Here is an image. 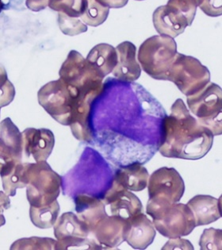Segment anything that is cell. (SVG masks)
<instances>
[{"instance_id": "cell-18", "label": "cell", "mask_w": 222, "mask_h": 250, "mask_svg": "<svg viewBox=\"0 0 222 250\" xmlns=\"http://www.w3.org/2000/svg\"><path fill=\"white\" fill-rule=\"evenodd\" d=\"M149 174L146 167L138 162L120 166L114 172L113 180L129 191H141L148 185Z\"/></svg>"}, {"instance_id": "cell-11", "label": "cell", "mask_w": 222, "mask_h": 250, "mask_svg": "<svg viewBox=\"0 0 222 250\" xmlns=\"http://www.w3.org/2000/svg\"><path fill=\"white\" fill-rule=\"evenodd\" d=\"M101 199L108 215L119 217L124 220L133 218L143 210L139 198L114 180Z\"/></svg>"}, {"instance_id": "cell-35", "label": "cell", "mask_w": 222, "mask_h": 250, "mask_svg": "<svg viewBox=\"0 0 222 250\" xmlns=\"http://www.w3.org/2000/svg\"><path fill=\"white\" fill-rule=\"evenodd\" d=\"M97 1L109 8H121L125 7L129 0H97Z\"/></svg>"}, {"instance_id": "cell-33", "label": "cell", "mask_w": 222, "mask_h": 250, "mask_svg": "<svg viewBox=\"0 0 222 250\" xmlns=\"http://www.w3.org/2000/svg\"><path fill=\"white\" fill-rule=\"evenodd\" d=\"M162 250H194L195 248L188 240L182 239L181 237H176V238H170L169 241L165 244Z\"/></svg>"}, {"instance_id": "cell-36", "label": "cell", "mask_w": 222, "mask_h": 250, "mask_svg": "<svg viewBox=\"0 0 222 250\" xmlns=\"http://www.w3.org/2000/svg\"><path fill=\"white\" fill-rule=\"evenodd\" d=\"M11 208V199L6 193L0 191V214Z\"/></svg>"}, {"instance_id": "cell-25", "label": "cell", "mask_w": 222, "mask_h": 250, "mask_svg": "<svg viewBox=\"0 0 222 250\" xmlns=\"http://www.w3.org/2000/svg\"><path fill=\"white\" fill-rule=\"evenodd\" d=\"M87 0H49V7L69 17L81 18L84 12Z\"/></svg>"}, {"instance_id": "cell-2", "label": "cell", "mask_w": 222, "mask_h": 250, "mask_svg": "<svg viewBox=\"0 0 222 250\" xmlns=\"http://www.w3.org/2000/svg\"><path fill=\"white\" fill-rule=\"evenodd\" d=\"M82 96L60 78L50 81L38 91V103L53 119L63 125H70Z\"/></svg>"}, {"instance_id": "cell-10", "label": "cell", "mask_w": 222, "mask_h": 250, "mask_svg": "<svg viewBox=\"0 0 222 250\" xmlns=\"http://www.w3.org/2000/svg\"><path fill=\"white\" fill-rule=\"evenodd\" d=\"M149 199L176 204L185 191L182 176L173 167H162L152 172L148 182Z\"/></svg>"}, {"instance_id": "cell-31", "label": "cell", "mask_w": 222, "mask_h": 250, "mask_svg": "<svg viewBox=\"0 0 222 250\" xmlns=\"http://www.w3.org/2000/svg\"><path fill=\"white\" fill-rule=\"evenodd\" d=\"M197 6L209 17L222 15V0H196Z\"/></svg>"}, {"instance_id": "cell-29", "label": "cell", "mask_w": 222, "mask_h": 250, "mask_svg": "<svg viewBox=\"0 0 222 250\" xmlns=\"http://www.w3.org/2000/svg\"><path fill=\"white\" fill-rule=\"evenodd\" d=\"M15 97V86L9 81L6 69L0 66V108L8 106Z\"/></svg>"}, {"instance_id": "cell-1", "label": "cell", "mask_w": 222, "mask_h": 250, "mask_svg": "<svg viewBox=\"0 0 222 250\" xmlns=\"http://www.w3.org/2000/svg\"><path fill=\"white\" fill-rule=\"evenodd\" d=\"M161 130L158 150L168 158L202 159L214 143V134L190 115L181 99L171 106V115L162 119Z\"/></svg>"}, {"instance_id": "cell-5", "label": "cell", "mask_w": 222, "mask_h": 250, "mask_svg": "<svg viewBox=\"0 0 222 250\" xmlns=\"http://www.w3.org/2000/svg\"><path fill=\"white\" fill-rule=\"evenodd\" d=\"M186 102L197 121L209 129L214 136L222 135V87L209 82L202 89L187 96Z\"/></svg>"}, {"instance_id": "cell-19", "label": "cell", "mask_w": 222, "mask_h": 250, "mask_svg": "<svg viewBox=\"0 0 222 250\" xmlns=\"http://www.w3.org/2000/svg\"><path fill=\"white\" fill-rule=\"evenodd\" d=\"M77 216L87 225L91 232L98 222L107 215L105 204L100 198L81 194L75 198Z\"/></svg>"}, {"instance_id": "cell-26", "label": "cell", "mask_w": 222, "mask_h": 250, "mask_svg": "<svg viewBox=\"0 0 222 250\" xmlns=\"http://www.w3.org/2000/svg\"><path fill=\"white\" fill-rule=\"evenodd\" d=\"M57 241L48 237H32L17 240L11 246V250H56Z\"/></svg>"}, {"instance_id": "cell-38", "label": "cell", "mask_w": 222, "mask_h": 250, "mask_svg": "<svg viewBox=\"0 0 222 250\" xmlns=\"http://www.w3.org/2000/svg\"><path fill=\"white\" fill-rule=\"evenodd\" d=\"M3 8H4V4H3L2 0H0V13L3 10Z\"/></svg>"}, {"instance_id": "cell-24", "label": "cell", "mask_w": 222, "mask_h": 250, "mask_svg": "<svg viewBox=\"0 0 222 250\" xmlns=\"http://www.w3.org/2000/svg\"><path fill=\"white\" fill-rule=\"evenodd\" d=\"M109 13L110 8L97 0H87L84 12L81 16V21L87 26L97 27L107 20Z\"/></svg>"}, {"instance_id": "cell-40", "label": "cell", "mask_w": 222, "mask_h": 250, "mask_svg": "<svg viewBox=\"0 0 222 250\" xmlns=\"http://www.w3.org/2000/svg\"><path fill=\"white\" fill-rule=\"evenodd\" d=\"M0 109H1V108H0Z\"/></svg>"}, {"instance_id": "cell-13", "label": "cell", "mask_w": 222, "mask_h": 250, "mask_svg": "<svg viewBox=\"0 0 222 250\" xmlns=\"http://www.w3.org/2000/svg\"><path fill=\"white\" fill-rule=\"evenodd\" d=\"M157 235L152 221L142 212L125 220L124 238L134 250H146Z\"/></svg>"}, {"instance_id": "cell-30", "label": "cell", "mask_w": 222, "mask_h": 250, "mask_svg": "<svg viewBox=\"0 0 222 250\" xmlns=\"http://www.w3.org/2000/svg\"><path fill=\"white\" fill-rule=\"evenodd\" d=\"M167 5L183 15L187 20L188 26H191L198 7L196 0H168Z\"/></svg>"}, {"instance_id": "cell-37", "label": "cell", "mask_w": 222, "mask_h": 250, "mask_svg": "<svg viewBox=\"0 0 222 250\" xmlns=\"http://www.w3.org/2000/svg\"><path fill=\"white\" fill-rule=\"evenodd\" d=\"M5 223H6V219H5L4 215L0 214V227L5 225Z\"/></svg>"}, {"instance_id": "cell-3", "label": "cell", "mask_w": 222, "mask_h": 250, "mask_svg": "<svg viewBox=\"0 0 222 250\" xmlns=\"http://www.w3.org/2000/svg\"><path fill=\"white\" fill-rule=\"evenodd\" d=\"M177 53V44L174 39L155 35L141 45L138 59L142 69L149 77L158 81H166Z\"/></svg>"}, {"instance_id": "cell-32", "label": "cell", "mask_w": 222, "mask_h": 250, "mask_svg": "<svg viewBox=\"0 0 222 250\" xmlns=\"http://www.w3.org/2000/svg\"><path fill=\"white\" fill-rule=\"evenodd\" d=\"M19 161H21V159L19 158L11 148L6 146V145L0 140V174L9 166Z\"/></svg>"}, {"instance_id": "cell-15", "label": "cell", "mask_w": 222, "mask_h": 250, "mask_svg": "<svg viewBox=\"0 0 222 250\" xmlns=\"http://www.w3.org/2000/svg\"><path fill=\"white\" fill-rule=\"evenodd\" d=\"M125 220L119 217L106 215L101 218L91 232L98 243L106 249L117 248L125 242Z\"/></svg>"}, {"instance_id": "cell-9", "label": "cell", "mask_w": 222, "mask_h": 250, "mask_svg": "<svg viewBox=\"0 0 222 250\" xmlns=\"http://www.w3.org/2000/svg\"><path fill=\"white\" fill-rule=\"evenodd\" d=\"M152 218L155 229L168 238L187 236L195 229V221L192 211L186 204H171Z\"/></svg>"}, {"instance_id": "cell-12", "label": "cell", "mask_w": 222, "mask_h": 250, "mask_svg": "<svg viewBox=\"0 0 222 250\" xmlns=\"http://www.w3.org/2000/svg\"><path fill=\"white\" fill-rule=\"evenodd\" d=\"M22 152L36 162L46 161L55 146V137L50 129L27 128L22 133Z\"/></svg>"}, {"instance_id": "cell-20", "label": "cell", "mask_w": 222, "mask_h": 250, "mask_svg": "<svg viewBox=\"0 0 222 250\" xmlns=\"http://www.w3.org/2000/svg\"><path fill=\"white\" fill-rule=\"evenodd\" d=\"M86 60L104 79L113 72L116 66V49L109 44L101 43L91 49Z\"/></svg>"}, {"instance_id": "cell-14", "label": "cell", "mask_w": 222, "mask_h": 250, "mask_svg": "<svg viewBox=\"0 0 222 250\" xmlns=\"http://www.w3.org/2000/svg\"><path fill=\"white\" fill-rule=\"evenodd\" d=\"M116 49L117 64L113 70L114 78L121 82L132 83L138 81L141 68L137 60V48L130 42L119 44Z\"/></svg>"}, {"instance_id": "cell-7", "label": "cell", "mask_w": 222, "mask_h": 250, "mask_svg": "<svg viewBox=\"0 0 222 250\" xmlns=\"http://www.w3.org/2000/svg\"><path fill=\"white\" fill-rule=\"evenodd\" d=\"M166 81H171L185 96H191L210 82V72L197 58L177 53Z\"/></svg>"}, {"instance_id": "cell-39", "label": "cell", "mask_w": 222, "mask_h": 250, "mask_svg": "<svg viewBox=\"0 0 222 250\" xmlns=\"http://www.w3.org/2000/svg\"><path fill=\"white\" fill-rule=\"evenodd\" d=\"M138 1H142V0H138Z\"/></svg>"}, {"instance_id": "cell-6", "label": "cell", "mask_w": 222, "mask_h": 250, "mask_svg": "<svg viewBox=\"0 0 222 250\" xmlns=\"http://www.w3.org/2000/svg\"><path fill=\"white\" fill-rule=\"evenodd\" d=\"M60 78L75 87L81 96L97 95L103 91L104 79L91 67L81 53L72 50L59 72Z\"/></svg>"}, {"instance_id": "cell-27", "label": "cell", "mask_w": 222, "mask_h": 250, "mask_svg": "<svg viewBox=\"0 0 222 250\" xmlns=\"http://www.w3.org/2000/svg\"><path fill=\"white\" fill-rule=\"evenodd\" d=\"M58 25L62 33L68 36H76L87 31V25L79 18L69 17L61 12L58 13Z\"/></svg>"}, {"instance_id": "cell-23", "label": "cell", "mask_w": 222, "mask_h": 250, "mask_svg": "<svg viewBox=\"0 0 222 250\" xmlns=\"http://www.w3.org/2000/svg\"><path fill=\"white\" fill-rule=\"evenodd\" d=\"M0 140L19 158L22 159V136L10 118H6L0 123Z\"/></svg>"}, {"instance_id": "cell-16", "label": "cell", "mask_w": 222, "mask_h": 250, "mask_svg": "<svg viewBox=\"0 0 222 250\" xmlns=\"http://www.w3.org/2000/svg\"><path fill=\"white\" fill-rule=\"evenodd\" d=\"M152 20L155 29L160 35L172 39L182 34L188 26L186 18L167 5L156 9Z\"/></svg>"}, {"instance_id": "cell-8", "label": "cell", "mask_w": 222, "mask_h": 250, "mask_svg": "<svg viewBox=\"0 0 222 250\" xmlns=\"http://www.w3.org/2000/svg\"><path fill=\"white\" fill-rule=\"evenodd\" d=\"M57 238L56 250H104L95 239L89 238L91 231L87 225L73 212L63 213L54 224Z\"/></svg>"}, {"instance_id": "cell-28", "label": "cell", "mask_w": 222, "mask_h": 250, "mask_svg": "<svg viewBox=\"0 0 222 250\" xmlns=\"http://www.w3.org/2000/svg\"><path fill=\"white\" fill-rule=\"evenodd\" d=\"M222 229L209 228L203 231L199 246L202 250H222Z\"/></svg>"}, {"instance_id": "cell-17", "label": "cell", "mask_w": 222, "mask_h": 250, "mask_svg": "<svg viewBox=\"0 0 222 250\" xmlns=\"http://www.w3.org/2000/svg\"><path fill=\"white\" fill-rule=\"evenodd\" d=\"M188 206L195 218V226H205L222 218L220 199L210 195H199L189 200Z\"/></svg>"}, {"instance_id": "cell-22", "label": "cell", "mask_w": 222, "mask_h": 250, "mask_svg": "<svg viewBox=\"0 0 222 250\" xmlns=\"http://www.w3.org/2000/svg\"><path fill=\"white\" fill-rule=\"evenodd\" d=\"M60 210L61 208L57 200L49 205L43 206L40 208L30 206V220L39 229H49L57 222Z\"/></svg>"}, {"instance_id": "cell-4", "label": "cell", "mask_w": 222, "mask_h": 250, "mask_svg": "<svg viewBox=\"0 0 222 250\" xmlns=\"http://www.w3.org/2000/svg\"><path fill=\"white\" fill-rule=\"evenodd\" d=\"M26 197L32 207L40 208L57 200L61 193L62 177L46 161L27 163Z\"/></svg>"}, {"instance_id": "cell-21", "label": "cell", "mask_w": 222, "mask_h": 250, "mask_svg": "<svg viewBox=\"0 0 222 250\" xmlns=\"http://www.w3.org/2000/svg\"><path fill=\"white\" fill-rule=\"evenodd\" d=\"M26 169L27 163H21V161H19L9 166L0 174L2 178V188L6 195L15 196L18 189L26 187Z\"/></svg>"}, {"instance_id": "cell-34", "label": "cell", "mask_w": 222, "mask_h": 250, "mask_svg": "<svg viewBox=\"0 0 222 250\" xmlns=\"http://www.w3.org/2000/svg\"><path fill=\"white\" fill-rule=\"evenodd\" d=\"M49 0H26L25 4L32 11H42L49 6Z\"/></svg>"}]
</instances>
